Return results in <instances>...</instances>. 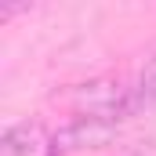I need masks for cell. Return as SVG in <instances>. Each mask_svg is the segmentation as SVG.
<instances>
[{"mask_svg": "<svg viewBox=\"0 0 156 156\" xmlns=\"http://www.w3.org/2000/svg\"><path fill=\"white\" fill-rule=\"evenodd\" d=\"M62 102L80 113V116H102V120H120L134 116L131 113V87H120L116 80H87V83H73Z\"/></svg>", "mask_w": 156, "mask_h": 156, "instance_id": "1", "label": "cell"}, {"mask_svg": "<svg viewBox=\"0 0 156 156\" xmlns=\"http://www.w3.org/2000/svg\"><path fill=\"white\" fill-rule=\"evenodd\" d=\"M116 134H120V123H113V120L76 116L51 134V153L69 156V153H80V149H105V145L116 142Z\"/></svg>", "mask_w": 156, "mask_h": 156, "instance_id": "2", "label": "cell"}, {"mask_svg": "<svg viewBox=\"0 0 156 156\" xmlns=\"http://www.w3.org/2000/svg\"><path fill=\"white\" fill-rule=\"evenodd\" d=\"M0 156H55L51 153V134L44 131V123H15L4 131L0 138Z\"/></svg>", "mask_w": 156, "mask_h": 156, "instance_id": "3", "label": "cell"}]
</instances>
